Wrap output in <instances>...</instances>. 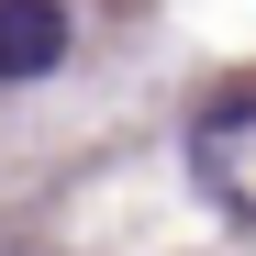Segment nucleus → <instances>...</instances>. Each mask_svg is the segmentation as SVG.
Wrapping results in <instances>:
<instances>
[{
	"label": "nucleus",
	"instance_id": "1",
	"mask_svg": "<svg viewBox=\"0 0 256 256\" xmlns=\"http://www.w3.org/2000/svg\"><path fill=\"white\" fill-rule=\"evenodd\" d=\"M190 178L200 200H223L234 223H256V100H223L190 122Z\"/></svg>",
	"mask_w": 256,
	"mask_h": 256
},
{
	"label": "nucleus",
	"instance_id": "2",
	"mask_svg": "<svg viewBox=\"0 0 256 256\" xmlns=\"http://www.w3.org/2000/svg\"><path fill=\"white\" fill-rule=\"evenodd\" d=\"M67 67V0H0V78H56Z\"/></svg>",
	"mask_w": 256,
	"mask_h": 256
}]
</instances>
